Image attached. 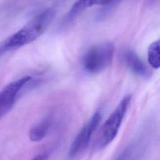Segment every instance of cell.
Instances as JSON below:
<instances>
[{"instance_id": "cell-3", "label": "cell", "mask_w": 160, "mask_h": 160, "mask_svg": "<svg viewBox=\"0 0 160 160\" xmlns=\"http://www.w3.org/2000/svg\"><path fill=\"white\" fill-rule=\"evenodd\" d=\"M131 98V94L126 95L104 122L96 140L97 148L102 149L106 147L115 139L129 106Z\"/></svg>"}, {"instance_id": "cell-7", "label": "cell", "mask_w": 160, "mask_h": 160, "mask_svg": "<svg viewBox=\"0 0 160 160\" xmlns=\"http://www.w3.org/2000/svg\"><path fill=\"white\" fill-rule=\"evenodd\" d=\"M122 58L126 66L136 75L141 77H148L149 75L146 64L133 50H125L122 52Z\"/></svg>"}, {"instance_id": "cell-5", "label": "cell", "mask_w": 160, "mask_h": 160, "mask_svg": "<svg viewBox=\"0 0 160 160\" xmlns=\"http://www.w3.org/2000/svg\"><path fill=\"white\" fill-rule=\"evenodd\" d=\"M31 79V76L23 77L8 84L0 91V118L12 109L18 94Z\"/></svg>"}, {"instance_id": "cell-9", "label": "cell", "mask_w": 160, "mask_h": 160, "mask_svg": "<svg viewBox=\"0 0 160 160\" xmlns=\"http://www.w3.org/2000/svg\"><path fill=\"white\" fill-rule=\"evenodd\" d=\"M148 60L153 68H160V39L149 45L148 49Z\"/></svg>"}, {"instance_id": "cell-1", "label": "cell", "mask_w": 160, "mask_h": 160, "mask_svg": "<svg viewBox=\"0 0 160 160\" xmlns=\"http://www.w3.org/2000/svg\"><path fill=\"white\" fill-rule=\"evenodd\" d=\"M56 11L48 8L26 24L18 31L9 36L0 46V54L28 44L40 37L54 19Z\"/></svg>"}, {"instance_id": "cell-2", "label": "cell", "mask_w": 160, "mask_h": 160, "mask_svg": "<svg viewBox=\"0 0 160 160\" xmlns=\"http://www.w3.org/2000/svg\"><path fill=\"white\" fill-rule=\"evenodd\" d=\"M114 54L112 42H105L89 48L83 54L81 64L87 72L98 73L111 65Z\"/></svg>"}, {"instance_id": "cell-6", "label": "cell", "mask_w": 160, "mask_h": 160, "mask_svg": "<svg viewBox=\"0 0 160 160\" xmlns=\"http://www.w3.org/2000/svg\"><path fill=\"white\" fill-rule=\"evenodd\" d=\"M121 0H77L72 6L63 19V26H66L84 10L94 5H101L108 10H113Z\"/></svg>"}, {"instance_id": "cell-8", "label": "cell", "mask_w": 160, "mask_h": 160, "mask_svg": "<svg viewBox=\"0 0 160 160\" xmlns=\"http://www.w3.org/2000/svg\"><path fill=\"white\" fill-rule=\"evenodd\" d=\"M51 126L49 118H44L33 126L29 131V138L34 142L41 141L47 134Z\"/></svg>"}, {"instance_id": "cell-10", "label": "cell", "mask_w": 160, "mask_h": 160, "mask_svg": "<svg viewBox=\"0 0 160 160\" xmlns=\"http://www.w3.org/2000/svg\"><path fill=\"white\" fill-rule=\"evenodd\" d=\"M33 159H42V160H44V159H48V155L47 153H45V152H43V153H41V154H39L38 155H37V156L34 157Z\"/></svg>"}, {"instance_id": "cell-4", "label": "cell", "mask_w": 160, "mask_h": 160, "mask_svg": "<svg viewBox=\"0 0 160 160\" xmlns=\"http://www.w3.org/2000/svg\"><path fill=\"white\" fill-rule=\"evenodd\" d=\"M101 119V114L97 111L91 116L88 121L82 127L70 146L68 152L70 158H74L86 150Z\"/></svg>"}]
</instances>
